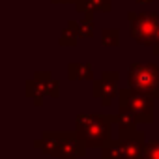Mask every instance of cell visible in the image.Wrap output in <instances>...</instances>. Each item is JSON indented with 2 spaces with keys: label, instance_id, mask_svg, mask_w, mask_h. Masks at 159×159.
Masks as SVG:
<instances>
[{
  "label": "cell",
  "instance_id": "obj_1",
  "mask_svg": "<svg viewBox=\"0 0 159 159\" xmlns=\"http://www.w3.org/2000/svg\"><path fill=\"white\" fill-rule=\"evenodd\" d=\"M111 122H114V116L79 114L75 133L84 146H103L105 142H111Z\"/></svg>",
  "mask_w": 159,
  "mask_h": 159
},
{
  "label": "cell",
  "instance_id": "obj_2",
  "mask_svg": "<svg viewBox=\"0 0 159 159\" xmlns=\"http://www.w3.org/2000/svg\"><path fill=\"white\" fill-rule=\"evenodd\" d=\"M127 83L129 88L139 94L159 98V66L133 62L127 71Z\"/></svg>",
  "mask_w": 159,
  "mask_h": 159
},
{
  "label": "cell",
  "instance_id": "obj_3",
  "mask_svg": "<svg viewBox=\"0 0 159 159\" xmlns=\"http://www.w3.org/2000/svg\"><path fill=\"white\" fill-rule=\"evenodd\" d=\"M38 148H43L45 153L64 157H75L84 153V144L79 140L77 133H45L41 140H36Z\"/></svg>",
  "mask_w": 159,
  "mask_h": 159
},
{
  "label": "cell",
  "instance_id": "obj_4",
  "mask_svg": "<svg viewBox=\"0 0 159 159\" xmlns=\"http://www.w3.org/2000/svg\"><path fill=\"white\" fill-rule=\"evenodd\" d=\"M129 34L139 45L152 47L155 41V34L159 28V13L157 11H129Z\"/></svg>",
  "mask_w": 159,
  "mask_h": 159
},
{
  "label": "cell",
  "instance_id": "obj_5",
  "mask_svg": "<svg viewBox=\"0 0 159 159\" xmlns=\"http://www.w3.org/2000/svg\"><path fill=\"white\" fill-rule=\"evenodd\" d=\"M120 109H127L137 122H152L153 120V98L146 94H139L131 88H120L118 92Z\"/></svg>",
  "mask_w": 159,
  "mask_h": 159
},
{
  "label": "cell",
  "instance_id": "obj_6",
  "mask_svg": "<svg viewBox=\"0 0 159 159\" xmlns=\"http://www.w3.org/2000/svg\"><path fill=\"white\" fill-rule=\"evenodd\" d=\"M118 81H120V73L116 71H103L98 81L92 83V94L96 98H101L103 105H111L112 99L118 96Z\"/></svg>",
  "mask_w": 159,
  "mask_h": 159
},
{
  "label": "cell",
  "instance_id": "obj_7",
  "mask_svg": "<svg viewBox=\"0 0 159 159\" xmlns=\"http://www.w3.org/2000/svg\"><path fill=\"white\" fill-rule=\"evenodd\" d=\"M67 77L69 81H92L94 69L88 62H69L67 64Z\"/></svg>",
  "mask_w": 159,
  "mask_h": 159
},
{
  "label": "cell",
  "instance_id": "obj_8",
  "mask_svg": "<svg viewBox=\"0 0 159 159\" xmlns=\"http://www.w3.org/2000/svg\"><path fill=\"white\" fill-rule=\"evenodd\" d=\"M75 8L79 13H96V11L109 13L112 11V0H77Z\"/></svg>",
  "mask_w": 159,
  "mask_h": 159
},
{
  "label": "cell",
  "instance_id": "obj_9",
  "mask_svg": "<svg viewBox=\"0 0 159 159\" xmlns=\"http://www.w3.org/2000/svg\"><path fill=\"white\" fill-rule=\"evenodd\" d=\"M79 38H81V32H79V23L77 21H67L66 28L62 30L60 38H58V43L62 47H75Z\"/></svg>",
  "mask_w": 159,
  "mask_h": 159
},
{
  "label": "cell",
  "instance_id": "obj_10",
  "mask_svg": "<svg viewBox=\"0 0 159 159\" xmlns=\"http://www.w3.org/2000/svg\"><path fill=\"white\" fill-rule=\"evenodd\" d=\"M26 96L30 99H34L36 105H41L43 98L47 96V86L41 81H38V79L32 77V79H28V81H26Z\"/></svg>",
  "mask_w": 159,
  "mask_h": 159
},
{
  "label": "cell",
  "instance_id": "obj_11",
  "mask_svg": "<svg viewBox=\"0 0 159 159\" xmlns=\"http://www.w3.org/2000/svg\"><path fill=\"white\" fill-rule=\"evenodd\" d=\"M103 159H127V152H125L124 140L118 139V140L107 142V146L103 148Z\"/></svg>",
  "mask_w": 159,
  "mask_h": 159
},
{
  "label": "cell",
  "instance_id": "obj_12",
  "mask_svg": "<svg viewBox=\"0 0 159 159\" xmlns=\"http://www.w3.org/2000/svg\"><path fill=\"white\" fill-rule=\"evenodd\" d=\"M79 32H81V38L92 39L94 32H96V25H94V13H84L83 21L79 23Z\"/></svg>",
  "mask_w": 159,
  "mask_h": 159
},
{
  "label": "cell",
  "instance_id": "obj_13",
  "mask_svg": "<svg viewBox=\"0 0 159 159\" xmlns=\"http://www.w3.org/2000/svg\"><path fill=\"white\" fill-rule=\"evenodd\" d=\"M120 43V30L118 28H103L101 30V45L103 47H116Z\"/></svg>",
  "mask_w": 159,
  "mask_h": 159
},
{
  "label": "cell",
  "instance_id": "obj_14",
  "mask_svg": "<svg viewBox=\"0 0 159 159\" xmlns=\"http://www.w3.org/2000/svg\"><path fill=\"white\" fill-rule=\"evenodd\" d=\"M144 159H159V140L144 144Z\"/></svg>",
  "mask_w": 159,
  "mask_h": 159
},
{
  "label": "cell",
  "instance_id": "obj_15",
  "mask_svg": "<svg viewBox=\"0 0 159 159\" xmlns=\"http://www.w3.org/2000/svg\"><path fill=\"white\" fill-rule=\"evenodd\" d=\"M152 52L153 54H159V28H157V34H155V41L152 45Z\"/></svg>",
  "mask_w": 159,
  "mask_h": 159
},
{
  "label": "cell",
  "instance_id": "obj_16",
  "mask_svg": "<svg viewBox=\"0 0 159 159\" xmlns=\"http://www.w3.org/2000/svg\"><path fill=\"white\" fill-rule=\"evenodd\" d=\"M52 4H75L77 0H51Z\"/></svg>",
  "mask_w": 159,
  "mask_h": 159
},
{
  "label": "cell",
  "instance_id": "obj_17",
  "mask_svg": "<svg viewBox=\"0 0 159 159\" xmlns=\"http://www.w3.org/2000/svg\"><path fill=\"white\" fill-rule=\"evenodd\" d=\"M153 0H137V4H152Z\"/></svg>",
  "mask_w": 159,
  "mask_h": 159
},
{
  "label": "cell",
  "instance_id": "obj_18",
  "mask_svg": "<svg viewBox=\"0 0 159 159\" xmlns=\"http://www.w3.org/2000/svg\"><path fill=\"white\" fill-rule=\"evenodd\" d=\"M64 159H73V157H64Z\"/></svg>",
  "mask_w": 159,
  "mask_h": 159
}]
</instances>
